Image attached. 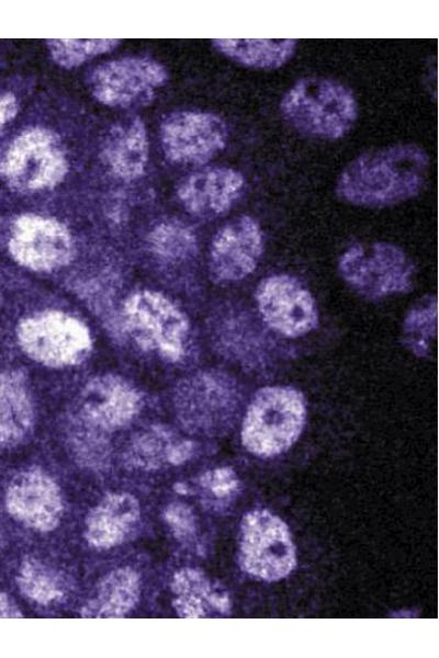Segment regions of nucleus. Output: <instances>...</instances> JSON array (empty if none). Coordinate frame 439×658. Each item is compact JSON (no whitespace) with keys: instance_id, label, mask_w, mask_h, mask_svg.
<instances>
[{"instance_id":"f257e3e1","label":"nucleus","mask_w":439,"mask_h":658,"mask_svg":"<svg viewBox=\"0 0 439 658\" xmlns=\"http://www.w3.org/2000/svg\"><path fill=\"white\" fill-rule=\"evenodd\" d=\"M428 169L427 152L414 144L370 150L342 170L336 193L354 205L390 206L416 196L425 185Z\"/></svg>"},{"instance_id":"f03ea898","label":"nucleus","mask_w":439,"mask_h":658,"mask_svg":"<svg viewBox=\"0 0 439 658\" xmlns=\"http://www.w3.org/2000/svg\"><path fill=\"white\" fill-rule=\"evenodd\" d=\"M280 110L296 131L313 137L335 140L353 127L358 103L345 84L323 77L296 81L283 95Z\"/></svg>"},{"instance_id":"7ed1b4c3","label":"nucleus","mask_w":439,"mask_h":658,"mask_svg":"<svg viewBox=\"0 0 439 658\" xmlns=\"http://www.w3.org/2000/svg\"><path fill=\"white\" fill-rule=\"evenodd\" d=\"M305 419V400L297 389L290 386L260 388L247 407L241 443L256 456H277L296 442Z\"/></svg>"},{"instance_id":"20e7f679","label":"nucleus","mask_w":439,"mask_h":658,"mask_svg":"<svg viewBox=\"0 0 439 658\" xmlns=\"http://www.w3.org/2000/svg\"><path fill=\"white\" fill-rule=\"evenodd\" d=\"M68 170L60 138L45 127L22 131L0 156V179L21 193L53 190L64 181Z\"/></svg>"},{"instance_id":"39448f33","label":"nucleus","mask_w":439,"mask_h":658,"mask_svg":"<svg viewBox=\"0 0 439 658\" xmlns=\"http://www.w3.org/2000/svg\"><path fill=\"white\" fill-rule=\"evenodd\" d=\"M238 564L258 580L278 581L296 565L290 530L282 519L263 509L249 511L240 522Z\"/></svg>"},{"instance_id":"423d86ee","label":"nucleus","mask_w":439,"mask_h":658,"mask_svg":"<svg viewBox=\"0 0 439 658\" xmlns=\"http://www.w3.org/2000/svg\"><path fill=\"white\" fill-rule=\"evenodd\" d=\"M413 263L398 247L387 242L354 245L341 257L342 277L358 293L376 299L412 288Z\"/></svg>"},{"instance_id":"0eeeda50","label":"nucleus","mask_w":439,"mask_h":658,"mask_svg":"<svg viewBox=\"0 0 439 658\" xmlns=\"http://www.w3.org/2000/svg\"><path fill=\"white\" fill-rule=\"evenodd\" d=\"M168 80L164 65L149 57H123L98 66L88 87L100 103L112 107L146 105Z\"/></svg>"},{"instance_id":"6e6552de","label":"nucleus","mask_w":439,"mask_h":658,"mask_svg":"<svg viewBox=\"0 0 439 658\" xmlns=\"http://www.w3.org/2000/svg\"><path fill=\"white\" fill-rule=\"evenodd\" d=\"M227 138L224 121L204 111L173 112L160 125L164 152L178 164H204L225 148Z\"/></svg>"},{"instance_id":"1a4fd4ad","label":"nucleus","mask_w":439,"mask_h":658,"mask_svg":"<svg viewBox=\"0 0 439 658\" xmlns=\"http://www.w3.org/2000/svg\"><path fill=\"white\" fill-rule=\"evenodd\" d=\"M255 297L264 324L280 334L296 338L317 326L318 315L314 298L290 275L266 277L259 283Z\"/></svg>"},{"instance_id":"9d476101","label":"nucleus","mask_w":439,"mask_h":658,"mask_svg":"<svg viewBox=\"0 0 439 658\" xmlns=\"http://www.w3.org/2000/svg\"><path fill=\"white\" fill-rule=\"evenodd\" d=\"M262 251L260 226L250 216H239L222 227L213 239L212 276L218 282L239 281L256 269Z\"/></svg>"},{"instance_id":"9b49d317","label":"nucleus","mask_w":439,"mask_h":658,"mask_svg":"<svg viewBox=\"0 0 439 658\" xmlns=\"http://www.w3.org/2000/svg\"><path fill=\"white\" fill-rule=\"evenodd\" d=\"M5 507L15 520L40 532L54 530L64 512L57 484L36 469L22 472L11 480Z\"/></svg>"},{"instance_id":"f8f14e48","label":"nucleus","mask_w":439,"mask_h":658,"mask_svg":"<svg viewBox=\"0 0 439 658\" xmlns=\"http://www.w3.org/2000/svg\"><path fill=\"white\" fill-rule=\"evenodd\" d=\"M245 188L244 175L228 167H210L184 178L177 194L185 209L202 218L227 212Z\"/></svg>"},{"instance_id":"ddd939ff","label":"nucleus","mask_w":439,"mask_h":658,"mask_svg":"<svg viewBox=\"0 0 439 658\" xmlns=\"http://www.w3.org/2000/svg\"><path fill=\"white\" fill-rule=\"evenodd\" d=\"M189 399L196 420L204 428H228L241 404V392L235 379L221 372H207L194 377Z\"/></svg>"},{"instance_id":"4468645a","label":"nucleus","mask_w":439,"mask_h":658,"mask_svg":"<svg viewBox=\"0 0 439 658\" xmlns=\"http://www.w3.org/2000/svg\"><path fill=\"white\" fill-rule=\"evenodd\" d=\"M101 156L115 177L126 181L139 178L148 161V137L144 122L132 116L115 123L103 140Z\"/></svg>"},{"instance_id":"2eb2a0df","label":"nucleus","mask_w":439,"mask_h":658,"mask_svg":"<svg viewBox=\"0 0 439 658\" xmlns=\"http://www.w3.org/2000/svg\"><path fill=\"white\" fill-rule=\"evenodd\" d=\"M69 246L68 232L58 222L34 214L14 222L9 241L12 254L24 263L61 258Z\"/></svg>"},{"instance_id":"dca6fc26","label":"nucleus","mask_w":439,"mask_h":658,"mask_svg":"<svg viewBox=\"0 0 439 658\" xmlns=\"http://www.w3.org/2000/svg\"><path fill=\"white\" fill-rule=\"evenodd\" d=\"M138 501L128 494L105 496L86 519V538L95 548L114 547L128 536L139 519Z\"/></svg>"},{"instance_id":"f3484780","label":"nucleus","mask_w":439,"mask_h":658,"mask_svg":"<svg viewBox=\"0 0 439 658\" xmlns=\"http://www.w3.org/2000/svg\"><path fill=\"white\" fill-rule=\"evenodd\" d=\"M173 606L182 617H203L211 612L228 614L232 609L226 591L213 585L203 572L184 568L172 579Z\"/></svg>"},{"instance_id":"a211bd4d","label":"nucleus","mask_w":439,"mask_h":658,"mask_svg":"<svg viewBox=\"0 0 439 658\" xmlns=\"http://www.w3.org/2000/svg\"><path fill=\"white\" fill-rule=\"evenodd\" d=\"M140 579L128 567L110 571L98 585L93 595L81 609L85 617H121L138 602Z\"/></svg>"},{"instance_id":"6ab92c4d","label":"nucleus","mask_w":439,"mask_h":658,"mask_svg":"<svg viewBox=\"0 0 439 658\" xmlns=\"http://www.w3.org/2000/svg\"><path fill=\"white\" fill-rule=\"evenodd\" d=\"M223 55L246 67L271 70L286 64L297 46L295 39H213Z\"/></svg>"},{"instance_id":"aec40b11","label":"nucleus","mask_w":439,"mask_h":658,"mask_svg":"<svg viewBox=\"0 0 439 658\" xmlns=\"http://www.w3.org/2000/svg\"><path fill=\"white\" fill-rule=\"evenodd\" d=\"M31 424V412L18 381L0 376V446L19 443Z\"/></svg>"},{"instance_id":"412c9836","label":"nucleus","mask_w":439,"mask_h":658,"mask_svg":"<svg viewBox=\"0 0 439 658\" xmlns=\"http://www.w3.org/2000/svg\"><path fill=\"white\" fill-rule=\"evenodd\" d=\"M119 39H50L46 42L52 59L65 69L80 66L85 61L113 50Z\"/></svg>"},{"instance_id":"4be33fe9","label":"nucleus","mask_w":439,"mask_h":658,"mask_svg":"<svg viewBox=\"0 0 439 658\" xmlns=\"http://www.w3.org/2000/svg\"><path fill=\"white\" fill-rule=\"evenodd\" d=\"M16 581L23 594L41 604L58 600L64 592L55 574L35 559L22 564Z\"/></svg>"},{"instance_id":"5701e85b","label":"nucleus","mask_w":439,"mask_h":658,"mask_svg":"<svg viewBox=\"0 0 439 658\" xmlns=\"http://www.w3.org/2000/svg\"><path fill=\"white\" fill-rule=\"evenodd\" d=\"M437 319V303L429 298L427 304L414 308L404 324V342L418 356L428 352L429 340L435 336Z\"/></svg>"},{"instance_id":"b1692460","label":"nucleus","mask_w":439,"mask_h":658,"mask_svg":"<svg viewBox=\"0 0 439 658\" xmlns=\"http://www.w3.org/2000/svg\"><path fill=\"white\" fill-rule=\"evenodd\" d=\"M203 487L207 488L216 498L223 499L233 496L239 486L235 472L228 467L216 468L207 472L201 479Z\"/></svg>"},{"instance_id":"393cba45","label":"nucleus","mask_w":439,"mask_h":658,"mask_svg":"<svg viewBox=\"0 0 439 658\" xmlns=\"http://www.w3.org/2000/svg\"><path fill=\"white\" fill-rule=\"evenodd\" d=\"M165 519L173 534L179 538H190L196 530L195 518L184 503H171L165 511Z\"/></svg>"},{"instance_id":"a878e982","label":"nucleus","mask_w":439,"mask_h":658,"mask_svg":"<svg viewBox=\"0 0 439 658\" xmlns=\"http://www.w3.org/2000/svg\"><path fill=\"white\" fill-rule=\"evenodd\" d=\"M18 111L16 97L10 91L0 90V133L16 116Z\"/></svg>"},{"instance_id":"bb28decb","label":"nucleus","mask_w":439,"mask_h":658,"mask_svg":"<svg viewBox=\"0 0 439 658\" xmlns=\"http://www.w3.org/2000/svg\"><path fill=\"white\" fill-rule=\"evenodd\" d=\"M23 614L15 604L5 593H0V617H21Z\"/></svg>"}]
</instances>
